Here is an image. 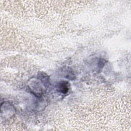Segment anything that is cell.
I'll use <instances>...</instances> for the list:
<instances>
[{"label": "cell", "mask_w": 131, "mask_h": 131, "mask_svg": "<svg viewBox=\"0 0 131 131\" xmlns=\"http://www.w3.org/2000/svg\"><path fill=\"white\" fill-rule=\"evenodd\" d=\"M70 84L68 81H62L59 82L56 85L57 91L60 93L66 94L68 93L69 90Z\"/></svg>", "instance_id": "obj_1"}]
</instances>
